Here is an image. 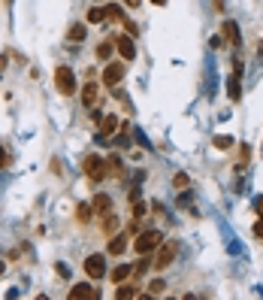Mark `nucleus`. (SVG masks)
Here are the masks:
<instances>
[{
	"label": "nucleus",
	"instance_id": "1",
	"mask_svg": "<svg viewBox=\"0 0 263 300\" xmlns=\"http://www.w3.org/2000/svg\"><path fill=\"white\" fill-rule=\"evenodd\" d=\"M161 243H164V234H161V231H142V234L133 240V249H136L139 255H151L154 249H161Z\"/></svg>",
	"mask_w": 263,
	"mask_h": 300
},
{
	"label": "nucleus",
	"instance_id": "2",
	"mask_svg": "<svg viewBox=\"0 0 263 300\" xmlns=\"http://www.w3.org/2000/svg\"><path fill=\"white\" fill-rule=\"evenodd\" d=\"M55 85H58V91L61 94H76V76H73V70L70 67H58L55 70Z\"/></svg>",
	"mask_w": 263,
	"mask_h": 300
},
{
	"label": "nucleus",
	"instance_id": "3",
	"mask_svg": "<svg viewBox=\"0 0 263 300\" xmlns=\"http://www.w3.org/2000/svg\"><path fill=\"white\" fill-rule=\"evenodd\" d=\"M82 170H85V176H88V179L100 182V179L106 176V161H103L100 155H88V158L82 161Z\"/></svg>",
	"mask_w": 263,
	"mask_h": 300
},
{
	"label": "nucleus",
	"instance_id": "4",
	"mask_svg": "<svg viewBox=\"0 0 263 300\" xmlns=\"http://www.w3.org/2000/svg\"><path fill=\"white\" fill-rule=\"evenodd\" d=\"M176 255H179V243H161V252H157V258H154V270H167L173 261H176Z\"/></svg>",
	"mask_w": 263,
	"mask_h": 300
},
{
	"label": "nucleus",
	"instance_id": "5",
	"mask_svg": "<svg viewBox=\"0 0 263 300\" xmlns=\"http://www.w3.org/2000/svg\"><path fill=\"white\" fill-rule=\"evenodd\" d=\"M227 97L236 103L239 97H242V61L236 58V64H233V76H230V82H227Z\"/></svg>",
	"mask_w": 263,
	"mask_h": 300
},
{
	"label": "nucleus",
	"instance_id": "6",
	"mask_svg": "<svg viewBox=\"0 0 263 300\" xmlns=\"http://www.w3.org/2000/svg\"><path fill=\"white\" fill-rule=\"evenodd\" d=\"M85 273L91 279H103L106 276V258L103 255H88L85 258Z\"/></svg>",
	"mask_w": 263,
	"mask_h": 300
},
{
	"label": "nucleus",
	"instance_id": "7",
	"mask_svg": "<svg viewBox=\"0 0 263 300\" xmlns=\"http://www.w3.org/2000/svg\"><path fill=\"white\" fill-rule=\"evenodd\" d=\"M124 73H127V67H124V64H109V67L103 70V85L118 88V85H121V79H124Z\"/></svg>",
	"mask_w": 263,
	"mask_h": 300
},
{
	"label": "nucleus",
	"instance_id": "8",
	"mask_svg": "<svg viewBox=\"0 0 263 300\" xmlns=\"http://www.w3.org/2000/svg\"><path fill=\"white\" fill-rule=\"evenodd\" d=\"M115 46H118V52H121L124 61H133V58H136V46H133V36H130V33H121V36L115 39Z\"/></svg>",
	"mask_w": 263,
	"mask_h": 300
},
{
	"label": "nucleus",
	"instance_id": "9",
	"mask_svg": "<svg viewBox=\"0 0 263 300\" xmlns=\"http://www.w3.org/2000/svg\"><path fill=\"white\" fill-rule=\"evenodd\" d=\"M91 206H94V216H106V212H112V200H109V194H97L94 200H91Z\"/></svg>",
	"mask_w": 263,
	"mask_h": 300
},
{
	"label": "nucleus",
	"instance_id": "10",
	"mask_svg": "<svg viewBox=\"0 0 263 300\" xmlns=\"http://www.w3.org/2000/svg\"><path fill=\"white\" fill-rule=\"evenodd\" d=\"M70 297L73 300H91V297H97V288H91L88 282H82V285H73V288H70Z\"/></svg>",
	"mask_w": 263,
	"mask_h": 300
},
{
	"label": "nucleus",
	"instance_id": "11",
	"mask_svg": "<svg viewBox=\"0 0 263 300\" xmlns=\"http://www.w3.org/2000/svg\"><path fill=\"white\" fill-rule=\"evenodd\" d=\"M221 36H224L230 46H239V27H236V21H224V27H221Z\"/></svg>",
	"mask_w": 263,
	"mask_h": 300
},
{
	"label": "nucleus",
	"instance_id": "12",
	"mask_svg": "<svg viewBox=\"0 0 263 300\" xmlns=\"http://www.w3.org/2000/svg\"><path fill=\"white\" fill-rule=\"evenodd\" d=\"M97 94H100V88H97L94 82H88V85L82 88V103H85V106H97Z\"/></svg>",
	"mask_w": 263,
	"mask_h": 300
},
{
	"label": "nucleus",
	"instance_id": "13",
	"mask_svg": "<svg viewBox=\"0 0 263 300\" xmlns=\"http://www.w3.org/2000/svg\"><path fill=\"white\" fill-rule=\"evenodd\" d=\"M124 249H127V237H124V234H112V240H109V255H124Z\"/></svg>",
	"mask_w": 263,
	"mask_h": 300
},
{
	"label": "nucleus",
	"instance_id": "14",
	"mask_svg": "<svg viewBox=\"0 0 263 300\" xmlns=\"http://www.w3.org/2000/svg\"><path fill=\"white\" fill-rule=\"evenodd\" d=\"M115 131H118V115H103V118H100V134L109 137V134H115Z\"/></svg>",
	"mask_w": 263,
	"mask_h": 300
},
{
	"label": "nucleus",
	"instance_id": "15",
	"mask_svg": "<svg viewBox=\"0 0 263 300\" xmlns=\"http://www.w3.org/2000/svg\"><path fill=\"white\" fill-rule=\"evenodd\" d=\"M91 212H94L91 203H79V206H76V219H79V225H88V222H91Z\"/></svg>",
	"mask_w": 263,
	"mask_h": 300
},
{
	"label": "nucleus",
	"instance_id": "16",
	"mask_svg": "<svg viewBox=\"0 0 263 300\" xmlns=\"http://www.w3.org/2000/svg\"><path fill=\"white\" fill-rule=\"evenodd\" d=\"M130 273H133V267H130V264H118V267L112 270V282L118 285V282H124V279H127Z\"/></svg>",
	"mask_w": 263,
	"mask_h": 300
},
{
	"label": "nucleus",
	"instance_id": "17",
	"mask_svg": "<svg viewBox=\"0 0 263 300\" xmlns=\"http://www.w3.org/2000/svg\"><path fill=\"white\" fill-rule=\"evenodd\" d=\"M85 36H88V27H85V24H73V27H70V39H73V42H82Z\"/></svg>",
	"mask_w": 263,
	"mask_h": 300
},
{
	"label": "nucleus",
	"instance_id": "18",
	"mask_svg": "<svg viewBox=\"0 0 263 300\" xmlns=\"http://www.w3.org/2000/svg\"><path fill=\"white\" fill-rule=\"evenodd\" d=\"M103 18H106V9H100V6H91V9H88V21H91V24H100Z\"/></svg>",
	"mask_w": 263,
	"mask_h": 300
},
{
	"label": "nucleus",
	"instance_id": "19",
	"mask_svg": "<svg viewBox=\"0 0 263 300\" xmlns=\"http://www.w3.org/2000/svg\"><path fill=\"white\" fill-rule=\"evenodd\" d=\"M112 46H115V42H109V39L100 42V46H97V58H100V61H109V58H112Z\"/></svg>",
	"mask_w": 263,
	"mask_h": 300
},
{
	"label": "nucleus",
	"instance_id": "20",
	"mask_svg": "<svg viewBox=\"0 0 263 300\" xmlns=\"http://www.w3.org/2000/svg\"><path fill=\"white\" fill-rule=\"evenodd\" d=\"M115 228H118V219H115L112 212H106V216H103V231L112 237V234H115Z\"/></svg>",
	"mask_w": 263,
	"mask_h": 300
},
{
	"label": "nucleus",
	"instance_id": "21",
	"mask_svg": "<svg viewBox=\"0 0 263 300\" xmlns=\"http://www.w3.org/2000/svg\"><path fill=\"white\" fill-rule=\"evenodd\" d=\"M191 185V176L188 173H176L173 176V188H188Z\"/></svg>",
	"mask_w": 263,
	"mask_h": 300
},
{
	"label": "nucleus",
	"instance_id": "22",
	"mask_svg": "<svg viewBox=\"0 0 263 300\" xmlns=\"http://www.w3.org/2000/svg\"><path fill=\"white\" fill-rule=\"evenodd\" d=\"M136 294H139V291H136L133 285H118V288H115V297H136Z\"/></svg>",
	"mask_w": 263,
	"mask_h": 300
},
{
	"label": "nucleus",
	"instance_id": "23",
	"mask_svg": "<svg viewBox=\"0 0 263 300\" xmlns=\"http://www.w3.org/2000/svg\"><path fill=\"white\" fill-rule=\"evenodd\" d=\"M106 18H118V21H121V18H124L121 6H118V3H109V6H106Z\"/></svg>",
	"mask_w": 263,
	"mask_h": 300
},
{
	"label": "nucleus",
	"instance_id": "24",
	"mask_svg": "<svg viewBox=\"0 0 263 300\" xmlns=\"http://www.w3.org/2000/svg\"><path fill=\"white\" fill-rule=\"evenodd\" d=\"M233 146V137H215V149H221V152H227Z\"/></svg>",
	"mask_w": 263,
	"mask_h": 300
},
{
	"label": "nucleus",
	"instance_id": "25",
	"mask_svg": "<svg viewBox=\"0 0 263 300\" xmlns=\"http://www.w3.org/2000/svg\"><path fill=\"white\" fill-rule=\"evenodd\" d=\"M148 291H151V294H164V291H167V285H164V279H154V282L148 285Z\"/></svg>",
	"mask_w": 263,
	"mask_h": 300
},
{
	"label": "nucleus",
	"instance_id": "26",
	"mask_svg": "<svg viewBox=\"0 0 263 300\" xmlns=\"http://www.w3.org/2000/svg\"><path fill=\"white\" fill-rule=\"evenodd\" d=\"M124 21V27H127V33L130 36H139V27H136V21H130V18H121Z\"/></svg>",
	"mask_w": 263,
	"mask_h": 300
},
{
	"label": "nucleus",
	"instance_id": "27",
	"mask_svg": "<svg viewBox=\"0 0 263 300\" xmlns=\"http://www.w3.org/2000/svg\"><path fill=\"white\" fill-rule=\"evenodd\" d=\"M148 264H151V261H148V255H142V261H139V264L133 267V273H139V276H142V273L148 270Z\"/></svg>",
	"mask_w": 263,
	"mask_h": 300
},
{
	"label": "nucleus",
	"instance_id": "28",
	"mask_svg": "<svg viewBox=\"0 0 263 300\" xmlns=\"http://www.w3.org/2000/svg\"><path fill=\"white\" fill-rule=\"evenodd\" d=\"M145 212H148V206H145V203H133V216H136V219H142Z\"/></svg>",
	"mask_w": 263,
	"mask_h": 300
},
{
	"label": "nucleus",
	"instance_id": "29",
	"mask_svg": "<svg viewBox=\"0 0 263 300\" xmlns=\"http://www.w3.org/2000/svg\"><path fill=\"white\" fill-rule=\"evenodd\" d=\"M209 46H212V49H221V46H224V36H212Z\"/></svg>",
	"mask_w": 263,
	"mask_h": 300
},
{
	"label": "nucleus",
	"instance_id": "30",
	"mask_svg": "<svg viewBox=\"0 0 263 300\" xmlns=\"http://www.w3.org/2000/svg\"><path fill=\"white\" fill-rule=\"evenodd\" d=\"M6 164H9V155H6V149H3V146H0V170H3V167H6Z\"/></svg>",
	"mask_w": 263,
	"mask_h": 300
},
{
	"label": "nucleus",
	"instance_id": "31",
	"mask_svg": "<svg viewBox=\"0 0 263 300\" xmlns=\"http://www.w3.org/2000/svg\"><path fill=\"white\" fill-rule=\"evenodd\" d=\"M124 3H127V6H130V9H136V6H139V3H142V0H124Z\"/></svg>",
	"mask_w": 263,
	"mask_h": 300
},
{
	"label": "nucleus",
	"instance_id": "32",
	"mask_svg": "<svg viewBox=\"0 0 263 300\" xmlns=\"http://www.w3.org/2000/svg\"><path fill=\"white\" fill-rule=\"evenodd\" d=\"M257 216H260V219H263V200H260V203H257Z\"/></svg>",
	"mask_w": 263,
	"mask_h": 300
},
{
	"label": "nucleus",
	"instance_id": "33",
	"mask_svg": "<svg viewBox=\"0 0 263 300\" xmlns=\"http://www.w3.org/2000/svg\"><path fill=\"white\" fill-rule=\"evenodd\" d=\"M3 273H6V264H3V261H0V276H3Z\"/></svg>",
	"mask_w": 263,
	"mask_h": 300
},
{
	"label": "nucleus",
	"instance_id": "34",
	"mask_svg": "<svg viewBox=\"0 0 263 300\" xmlns=\"http://www.w3.org/2000/svg\"><path fill=\"white\" fill-rule=\"evenodd\" d=\"M3 67H6V58H0V70H3Z\"/></svg>",
	"mask_w": 263,
	"mask_h": 300
},
{
	"label": "nucleus",
	"instance_id": "35",
	"mask_svg": "<svg viewBox=\"0 0 263 300\" xmlns=\"http://www.w3.org/2000/svg\"><path fill=\"white\" fill-rule=\"evenodd\" d=\"M151 3H157V6H164V3H167V0H151Z\"/></svg>",
	"mask_w": 263,
	"mask_h": 300
}]
</instances>
